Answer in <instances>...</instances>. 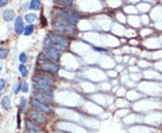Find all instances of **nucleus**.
I'll return each mask as SVG.
<instances>
[{"mask_svg":"<svg viewBox=\"0 0 162 133\" xmlns=\"http://www.w3.org/2000/svg\"><path fill=\"white\" fill-rule=\"evenodd\" d=\"M56 20L65 24H70L72 26L77 25L79 20L81 18V15L79 14L78 11H76L73 8H62L60 11H58L56 13Z\"/></svg>","mask_w":162,"mask_h":133,"instance_id":"obj_1","label":"nucleus"},{"mask_svg":"<svg viewBox=\"0 0 162 133\" xmlns=\"http://www.w3.org/2000/svg\"><path fill=\"white\" fill-rule=\"evenodd\" d=\"M52 27H53L54 30H55L56 33H60L62 35H65L67 37H70V36L75 35L76 32H77L75 26H72L70 24L57 21V20L52 23Z\"/></svg>","mask_w":162,"mask_h":133,"instance_id":"obj_2","label":"nucleus"},{"mask_svg":"<svg viewBox=\"0 0 162 133\" xmlns=\"http://www.w3.org/2000/svg\"><path fill=\"white\" fill-rule=\"evenodd\" d=\"M36 69L37 71H42V72H48V73L56 75L60 70V66L56 62H53L51 60H48V61H45V62L37 63Z\"/></svg>","mask_w":162,"mask_h":133,"instance_id":"obj_3","label":"nucleus"},{"mask_svg":"<svg viewBox=\"0 0 162 133\" xmlns=\"http://www.w3.org/2000/svg\"><path fill=\"white\" fill-rule=\"evenodd\" d=\"M47 38L50 39L52 42L62 45L66 48H68L70 43V40L69 37L62 35V34L56 33V32H49L47 34Z\"/></svg>","mask_w":162,"mask_h":133,"instance_id":"obj_4","label":"nucleus"},{"mask_svg":"<svg viewBox=\"0 0 162 133\" xmlns=\"http://www.w3.org/2000/svg\"><path fill=\"white\" fill-rule=\"evenodd\" d=\"M27 118L31 120L32 121L35 122V123L41 125V124H45L47 122V117L45 116L44 114L35 110V109H30L27 111Z\"/></svg>","mask_w":162,"mask_h":133,"instance_id":"obj_5","label":"nucleus"},{"mask_svg":"<svg viewBox=\"0 0 162 133\" xmlns=\"http://www.w3.org/2000/svg\"><path fill=\"white\" fill-rule=\"evenodd\" d=\"M31 104H32V106L34 107L35 110L42 112V114H51V109H50V107L49 105L41 103V102L37 101L34 98H32L31 99Z\"/></svg>","mask_w":162,"mask_h":133,"instance_id":"obj_6","label":"nucleus"},{"mask_svg":"<svg viewBox=\"0 0 162 133\" xmlns=\"http://www.w3.org/2000/svg\"><path fill=\"white\" fill-rule=\"evenodd\" d=\"M32 95H34V99H36L37 101L41 102V103L44 104H47V105L53 101V95L40 93V92H37V91H34Z\"/></svg>","mask_w":162,"mask_h":133,"instance_id":"obj_7","label":"nucleus"},{"mask_svg":"<svg viewBox=\"0 0 162 133\" xmlns=\"http://www.w3.org/2000/svg\"><path fill=\"white\" fill-rule=\"evenodd\" d=\"M43 52H44L47 57L51 60L53 62H59L60 57H61V52H59L57 49H50V48H46V47H43Z\"/></svg>","mask_w":162,"mask_h":133,"instance_id":"obj_8","label":"nucleus"},{"mask_svg":"<svg viewBox=\"0 0 162 133\" xmlns=\"http://www.w3.org/2000/svg\"><path fill=\"white\" fill-rule=\"evenodd\" d=\"M25 128L27 129L28 133H43L40 125L35 123L34 121H32L28 118L25 120Z\"/></svg>","mask_w":162,"mask_h":133,"instance_id":"obj_9","label":"nucleus"},{"mask_svg":"<svg viewBox=\"0 0 162 133\" xmlns=\"http://www.w3.org/2000/svg\"><path fill=\"white\" fill-rule=\"evenodd\" d=\"M32 83H36V84H39V85L53 87L54 85H55V81L44 78V77H42L41 76H40L39 74H36V75H34V77H32Z\"/></svg>","mask_w":162,"mask_h":133,"instance_id":"obj_10","label":"nucleus"},{"mask_svg":"<svg viewBox=\"0 0 162 133\" xmlns=\"http://www.w3.org/2000/svg\"><path fill=\"white\" fill-rule=\"evenodd\" d=\"M32 87H34V90H35L37 92L48 94V95H53V92H54V88L53 87L39 85V84H36V83H32Z\"/></svg>","mask_w":162,"mask_h":133,"instance_id":"obj_11","label":"nucleus"},{"mask_svg":"<svg viewBox=\"0 0 162 133\" xmlns=\"http://www.w3.org/2000/svg\"><path fill=\"white\" fill-rule=\"evenodd\" d=\"M14 27H15V32L16 34L20 35L22 34L24 32H25V24H24V21L23 19H22L21 16H17L15 20V24H14Z\"/></svg>","mask_w":162,"mask_h":133,"instance_id":"obj_12","label":"nucleus"},{"mask_svg":"<svg viewBox=\"0 0 162 133\" xmlns=\"http://www.w3.org/2000/svg\"><path fill=\"white\" fill-rule=\"evenodd\" d=\"M43 44H44V47L46 48H50V49H57L59 52H65V50L67 49L66 47H64L62 45H60V44H57V43H54L52 42L50 39H48L47 37L45 38L44 42H43Z\"/></svg>","mask_w":162,"mask_h":133,"instance_id":"obj_13","label":"nucleus"},{"mask_svg":"<svg viewBox=\"0 0 162 133\" xmlns=\"http://www.w3.org/2000/svg\"><path fill=\"white\" fill-rule=\"evenodd\" d=\"M15 16V13L13 9H6L3 12V18L6 22H11L13 21Z\"/></svg>","mask_w":162,"mask_h":133,"instance_id":"obj_14","label":"nucleus"},{"mask_svg":"<svg viewBox=\"0 0 162 133\" xmlns=\"http://www.w3.org/2000/svg\"><path fill=\"white\" fill-rule=\"evenodd\" d=\"M1 104H2V107L5 110H6V111L9 110L11 108V100H10V97L9 96L3 97L2 102H1Z\"/></svg>","mask_w":162,"mask_h":133,"instance_id":"obj_15","label":"nucleus"},{"mask_svg":"<svg viewBox=\"0 0 162 133\" xmlns=\"http://www.w3.org/2000/svg\"><path fill=\"white\" fill-rule=\"evenodd\" d=\"M25 19L27 23H29L30 24H32V23H34L35 20L37 19V15L34 14V13H29V14H26L25 15Z\"/></svg>","mask_w":162,"mask_h":133,"instance_id":"obj_16","label":"nucleus"},{"mask_svg":"<svg viewBox=\"0 0 162 133\" xmlns=\"http://www.w3.org/2000/svg\"><path fill=\"white\" fill-rule=\"evenodd\" d=\"M41 7V1L39 0H32L29 5V9L31 10H39Z\"/></svg>","mask_w":162,"mask_h":133,"instance_id":"obj_17","label":"nucleus"},{"mask_svg":"<svg viewBox=\"0 0 162 133\" xmlns=\"http://www.w3.org/2000/svg\"><path fill=\"white\" fill-rule=\"evenodd\" d=\"M18 70L20 71L21 76L23 77H25L28 74V69H27V68L25 64H20L18 66Z\"/></svg>","mask_w":162,"mask_h":133,"instance_id":"obj_18","label":"nucleus"},{"mask_svg":"<svg viewBox=\"0 0 162 133\" xmlns=\"http://www.w3.org/2000/svg\"><path fill=\"white\" fill-rule=\"evenodd\" d=\"M56 4L60 6L62 8H69L73 6V1H56Z\"/></svg>","mask_w":162,"mask_h":133,"instance_id":"obj_19","label":"nucleus"},{"mask_svg":"<svg viewBox=\"0 0 162 133\" xmlns=\"http://www.w3.org/2000/svg\"><path fill=\"white\" fill-rule=\"evenodd\" d=\"M37 60H38V63H41V62H45V61H48L50 59L47 57V55L44 52H41V53H39V55L37 57Z\"/></svg>","mask_w":162,"mask_h":133,"instance_id":"obj_20","label":"nucleus"},{"mask_svg":"<svg viewBox=\"0 0 162 133\" xmlns=\"http://www.w3.org/2000/svg\"><path fill=\"white\" fill-rule=\"evenodd\" d=\"M34 24H28L25 29V32H24V34L25 36H29L32 33V32H34Z\"/></svg>","mask_w":162,"mask_h":133,"instance_id":"obj_21","label":"nucleus"},{"mask_svg":"<svg viewBox=\"0 0 162 133\" xmlns=\"http://www.w3.org/2000/svg\"><path fill=\"white\" fill-rule=\"evenodd\" d=\"M9 53V49H6V48H3V47H0V58L1 59H4L7 57Z\"/></svg>","mask_w":162,"mask_h":133,"instance_id":"obj_22","label":"nucleus"},{"mask_svg":"<svg viewBox=\"0 0 162 133\" xmlns=\"http://www.w3.org/2000/svg\"><path fill=\"white\" fill-rule=\"evenodd\" d=\"M26 104H27V101L25 99V97H21L20 99V109L21 111H25V108H26Z\"/></svg>","mask_w":162,"mask_h":133,"instance_id":"obj_23","label":"nucleus"},{"mask_svg":"<svg viewBox=\"0 0 162 133\" xmlns=\"http://www.w3.org/2000/svg\"><path fill=\"white\" fill-rule=\"evenodd\" d=\"M27 55L25 53V52H22L20 55H19V61L22 63V64H25L26 61H27Z\"/></svg>","mask_w":162,"mask_h":133,"instance_id":"obj_24","label":"nucleus"},{"mask_svg":"<svg viewBox=\"0 0 162 133\" xmlns=\"http://www.w3.org/2000/svg\"><path fill=\"white\" fill-rule=\"evenodd\" d=\"M22 86H23V84L22 83H18L16 86H15V87H13V91H14V94L17 95L19 93V91L22 90Z\"/></svg>","mask_w":162,"mask_h":133,"instance_id":"obj_25","label":"nucleus"},{"mask_svg":"<svg viewBox=\"0 0 162 133\" xmlns=\"http://www.w3.org/2000/svg\"><path fill=\"white\" fill-rule=\"evenodd\" d=\"M28 90H29L28 84L26 83V82H24V83H23V86H22V91H23L24 93H27Z\"/></svg>","mask_w":162,"mask_h":133,"instance_id":"obj_26","label":"nucleus"},{"mask_svg":"<svg viewBox=\"0 0 162 133\" xmlns=\"http://www.w3.org/2000/svg\"><path fill=\"white\" fill-rule=\"evenodd\" d=\"M6 86V82L3 78H0V91L3 90Z\"/></svg>","mask_w":162,"mask_h":133,"instance_id":"obj_27","label":"nucleus"},{"mask_svg":"<svg viewBox=\"0 0 162 133\" xmlns=\"http://www.w3.org/2000/svg\"><path fill=\"white\" fill-rule=\"evenodd\" d=\"M8 4V1L6 0H0V7H4Z\"/></svg>","mask_w":162,"mask_h":133,"instance_id":"obj_28","label":"nucleus"},{"mask_svg":"<svg viewBox=\"0 0 162 133\" xmlns=\"http://www.w3.org/2000/svg\"><path fill=\"white\" fill-rule=\"evenodd\" d=\"M0 97H1V93H0Z\"/></svg>","mask_w":162,"mask_h":133,"instance_id":"obj_29","label":"nucleus"},{"mask_svg":"<svg viewBox=\"0 0 162 133\" xmlns=\"http://www.w3.org/2000/svg\"><path fill=\"white\" fill-rule=\"evenodd\" d=\"M0 71H1V68H0Z\"/></svg>","mask_w":162,"mask_h":133,"instance_id":"obj_30","label":"nucleus"}]
</instances>
